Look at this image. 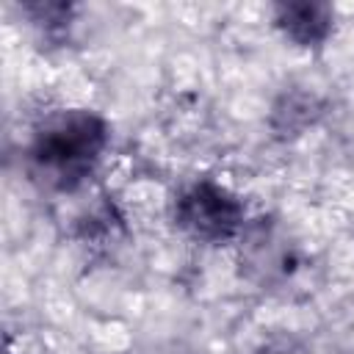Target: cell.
<instances>
[{
	"mask_svg": "<svg viewBox=\"0 0 354 354\" xmlns=\"http://www.w3.org/2000/svg\"><path fill=\"white\" fill-rule=\"evenodd\" d=\"M243 202L207 177L191 183L174 199V224L202 243H221L235 238L243 227Z\"/></svg>",
	"mask_w": 354,
	"mask_h": 354,
	"instance_id": "obj_2",
	"label": "cell"
},
{
	"mask_svg": "<svg viewBox=\"0 0 354 354\" xmlns=\"http://www.w3.org/2000/svg\"><path fill=\"white\" fill-rule=\"evenodd\" d=\"M108 147V124L86 108L50 116L28 147V163L39 183L53 191H75L100 163Z\"/></svg>",
	"mask_w": 354,
	"mask_h": 354,
	"instance_id": "obj_1",
	"label": "cell"
},
{
	"mask_svg": "<svg viewBox=\"0 0 354 354\" xmlns=\"http://www.w3.org/2000/svg\"><path fill=\"white\" fill-rule=\"evenodd\" d=\"M332 8L326 3H279L274 25L299 47H321L332 33Z\"/></svg>",
	"mask_w": 354,
	"mask_h": 354,
	"instance_id": "obj_3",
	"label": "cell"
}]
</instances>
